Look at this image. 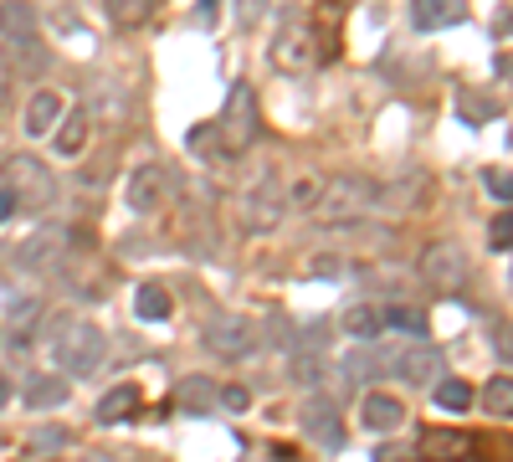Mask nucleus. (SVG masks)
Returning a JSON list of instances; mask_svg holds the SVG:
<instances>
[{
	"label": "nucleus",
	"mask_w": 513,
	"mask_h": 462,
	"mask_svg": "<svg viewBox=\"0 0 513 462\" xmlns=\"http://www.w3.org/2000/svg\"><path fill=\"white\" fill-rule=\"evenodd\" d=\"M457 113H462L467 124H493L498 113H503V103L493 93H482V88H462L457 93Z\"/></svg>",
	"instance_id": "4468645a"
},
{
	"label": "nucleus",
	"mask_w": 513,
	"mask_h": 462,
	"mask_svg": "<svg viewBox=\"0 0 513 462\" xmlns=\"http://www.w3.org/2000/svg\"><path fill=\"white\" fill-rule=\"evenodd\" d=\"M11 211H16V191H11V185H0V222H5Z\"/></svg>",
	"instance_id": "2f4dec72"
},
{
	"label": "nucleus",
	"mask_w": 513,
	"mask_h": 462,
	"mask_svg": "<svg viewBox=\"0 0 513 462\" xmlns=\"http://www.w3.org/2000/svg\"><path fill=\"white\" fill-rule=\"evenodd\" d=\"M180 396H185V401H210V385L206 381H191V385H180Z\"/></svg>",
	"instance_id": "c756f323"
},
{
	"label": "nucleus",
	"mask_w": 513,
	"mask_h": 462,
	"mask_svg": "<svg viewBox=\"0 0 513 462\" xmlns=\"http://www.w3.org/2000/svg\"><path fill=\"white\" fill-rule=\"evenodd\" d=\"M103 11L113 26H145L154 16V0H103Z\"/></svg>",
	"instance_id": "a211bd4d"
},
{
	"label": "nucleus",
	"mask_w": 513,
	"mask_h": 462,
	"mask_svg": "<svg viewBox=\"0 0 513 462\" xmlns=\"http://www.w3.org/2000/svg\"><path fill=\"white\" fill-rule=\"evenodd\" d=\"M303 431L313 437V442H323V447H344V427H339V411H334V401L329 396H313L303 406Z\"/></svg>",
	"instance_id": "6e6552de"
},
{
	"label": "nucleus",
	"mask_w": 513,
	"mask_h": 462,
	"mask_svg": "<svg viewBox=\"0 0 513 462\" xmlns=\"http://www.w3.org/2000/svg\"><path fill=\"white\" fill-rule=\"evenodd\" d=\"M57 124H62V98L57 93H36L32 103H26V134H32V139H47Z\"/></svg>",
	"instance_id": "f8f14e48"
},
{
	"label": "nucleus",
	"mask_w": 513,
	"mask_h": 462,
	"mask_svg": "<svg viewBox=\"0 0 513 462\" xmlns=\"http://www.w3.org/2000/svg\"><path fill=\"white\" fill-rule=\"evenodd\" d=\"M436 406H442V411H467V406H472V385L467 381H436Z\"/></svg>",
	"instance_id": "5701e85b"
},
{
	"label": "nucleus",
	"mask_w": 513,
	"mask_h": 462,
	"mask_svg": "<svg viewBox=\"0 0 513 462\" xmlns=\"http://www.w3.org/2000/svg\"><path fill=\"white\" fill-rule=\"evenodd\" d=\"M498 32H513V16H498Z\"/></svg>",
	"instance_id": "f704fd0d"
},
{
	"label": "nucleus",
	"mask_w": 513,
	"mask_h": 462,
	"mask_svg": "<svg viewBox=\"0 0 513 462\" xmlns=\"http://www.w3.org/2000/svg\"><path fill=\"white\" fill-rule=\"evenodd\" d=\"M5 401H11V385H5V381H0V406H5Z\"/></svg>",
	"instance_id": "c9c22d12"
},
{
	"label": "nucleus",
	"mask_w": 513,
	"mask_h": 462,
	"mask_svg": "<svg viewBox=\"0 0 513 462\" xmlns=\"http://www.w3.org/2000/svg\"><path fill=\"white\" fill-rule=\"evenodd\" d=\"M488 191H493L498 201H508V206H513V175H508V170H488Z\"/></svg>",
	"instance_id": "cd10ccee"
},
{
	"label": "nucleus",
	"mask_w": 513,
	"mask_h": 462,
	"mask_svg": "<svg viewBox=\"0 0 513 462\" xmlns=\"http://www.w3.org/2000/svg\"><path fill=\"white\" fill-rule=\"evenodd\" d=\"M421 272L436 288H462V252L457 247H432V252L421 257Z\"/></svg>",
	"instance_id": "9d476101"
},
{
	"label": "nucleus",
	"mask_w": 513,
	"mask_h": 462,
	"mask_svg": "<svg viewBox=\"0 0 513 462\" xmlns=\"http://www.w3.org/2000/svg\"><path fill=\"white\" fill-rule=\"evenodd\" d=\"M216 139H221V155H247V149L262 139V108H256L252 82H231L221 124H216Z\"/></svg>",
	"instance_id": "f257e3e1"
},
{
	"label": "nucleus",
	"mask_w": 513,
	"mask_h": 462,
	"mask_svg": "<svg viewBox=\"0 0 513 462\" xmlns=\"http://www.w3.org/2000/svg\"><path fill=\"white\" fill-rule=\"evenodd\" d=\"M488 247H493V252H508L513 247V211H498L493 216V226H488Z\"/></svg>",
	"instance_id": "a878e982"
},
{
	"label": "nucleus",
	"mask_w": 513,
	"mask_h": 462,
	"mask_svg": "<svg viewBox=\"0 0 513 462\" xmlns=\"http://www.w3.org/2000/svg\"><path fill=\"white\" fill-rule=\"evenodd\" d=\"M0 32L5 36H32L36 32V11L26 0H0Z\"/></svg>",
	"instance_id": "f3484780"
},
{
	"label": "nucleus",
	"mask_w": 513,
	"mask_h": 462,
	"mask_svg": "<svg viewBox=\"0 0 513 462\" xmlns=\"http://www.w3.org/2000/svg\"><path fill=\"white\" fill-rule=\"evenodd\" d=\"M267 5H273V0H237V16H241V26H256V21L267 16Z\"/></svg>",
	"instance_id": "bb28decb"
},
{
	"label": "nucleus",
	"mask_w": 513,
	"mask_h": 462,
	"mask_svg": "<svg viewBox=\"0 0 513 462\" xmlns=\"http://www.w3.org/2000/svg\"><path fill=\"white\" fill-rule=\"evenodd\" d=\"M369 201H375V185H369V180H350V175H344V180H334L313 206H319V222L339 226V222H354L359 211H369Z\"/></svg>",
	"instance_id": "7ed1b4c3"
},
{
	"label": "nucleus",
	"mask_w": 513,
	"mask_h": 462,
	"mask_svg": "<svg viewBox=\"0 0 513 462\" xmlns=\"http://www.w3.org/2000/svg\"><path fill=\"white\" fill-rule=\"evenodd\" d=\"M380 329H385L380 308H350L344 314V335H354V339H380Z\"/></svg>",
	"instance_id": "412c9836"
},
{
	"label": "nucleus",
	"mask_w": 513,
	"mask_h": 462,
	"mask_svg": "<svg viewBox=\"0 0 513 462\" xmlns=\"http://www.w3.org/2000/svg\"><path fill=\"white\" fill-rule=\"evenodd\" d=\"M11 185L21 191V206H32V211L51 206V195H57L51 175H47L36 160H16V165H11Z\"/></svg>",
	"instance_id": "39448f33"
},
{
	"label": "nucleus",
	"mask_w": 513,
	"mask_h": 462,
	"mask_svg": "<svg viewBox=\"0 0 513 462\" xmlns=\"http://www.w3.org/2000/svg\"><path fill=\"white\" fill-rule=\"evenodd\" d=\"M145 406V396H139V385H113L108 396L98 401V427H118V421H128V416Z\"/></svg>",
	"instance_id": "1a4fd4ad"
},
{
	"label": "nucleus",
	"mask_w": 513,
	"mask_h": 462,
	"mask_svg": "<svg viewBox=\"0 0 513 462\" xmlns=\"http://www.w3.org/2000/svg\"><path fill=\"white\" fill-rule=\"evenodd\" d=\"M293 201H303V206H313V201H319V185H313V180H303V185H293Z\"/></svg>",
	"instance_id": "7c9ffc66"
},
{
	"label": "nucleus",
	"mask_w": 513,
	"mask_h": 462,
	"mask_svg": "<svg viewBox=\"0 0 513 462\" xmlns=\"http://www.w3.org/2000/svg\"><path fill=\"white\" fill-rule=\"evenodd\" d=\"M411 21L416 32H447L467 21V0H411Z\"/></svg>",
	"instance_id": "0eeeda50"
},
{
	"label": "nucleus",
	"mask_w": 513,
	"mask_h": 462,
	"mask_svg": "<svg viewBox=\"0 0 513 462\" xmlns=\"http://www.w3.org/2000/svg\"><path fill=\"white\" fill-rule=\"evenodd\" d=\"M396 370H401V381L421 385V381H432V375H442V354L436 350H406V354H396Z\"/></svg>",
	"instance_id": "2eb2a0df"
},
{
	"label": "nucleus",
	"mask_w": 513,
	"mask_h": 462,
	"mask_svg": "<svg viewBox=\"0 0 513 462\" xmlns=\"http://www.w3.org/2000/svg\"><path fill=\"white\" fill-rule=\"evenodd\" d=\"M247 401H252V396H247V391H241V385H226V391H221V406H231V411H241V406H247Z\"/></svg>",
	"instance_id": "c85d7f7f"
},
{
	"label": "nucleus",
	"mask_w": 513,
	"mask_h": 462,
	"mask_svg": "<svg viewBox=\"0 0 513 462\" xmlns=\"http://www.w3.org/2000/svg\"><path fill=\"white\" fill-rule=\"evenodd\" d=\"M154 195H160V175H154V170H139L134 185H128V201H134L139 211H149L154 206Z\"/></svg>",
	"instance_id": "b1692460"
},
{
	"label": "nucleus",
	"mask_w": 513,
	"mask_h": 462,
	"mask_svg": "<svg viewBox=\"0 0 513 462\" xmlns=\"http://www.w3.org/2000/svg\"><path fill=\"white\" fill-rule=\"evenodd\" d=\"M62 401H67L62 375H36V381L26 385V406H32V411H47V406H62Z\"/></svg>",
	"instance_id": "dca6fc26"
},
{
	"label": "nucleus",
	"mask_w": 513,
	"mask_h": 462,
	"mask_svg": "<svg viewBox=\"0 0 513 462\" xmlns=\"http://www.w3.org/2000/svg\"><path fill=\"white\" fill-rule=\"evenodd\" d=\"M273 62L283 72H308V67L319 62V52H313V26L308 21H288L273 42Z\"/></svg>",
	"instance_id": "20e7f679"
},
{
	"label": "nucleus",
	"mask_w": 513,
	"mask_h": 462,
	"mask_svg": "<svg viewBox=\"0 0 513 462\" xmlns=\"http://www.w3.org/2000/svg\"><path fill=\"white\" fill-rule=\"evenodd\" d=\"M82 144H88V113L72 108L67 124H62V134H57V149H62V155H82Z\"/></svg>",
	"instance_id": "4be33fe9"
},
{
	"label": "nucleus",
	"mask_w": 513,
	"mask_h": 462,
	"mask_svg": "<svg viewBox=\"0 0 513 462\" xmlns=\"http://www.w3.org/2000/svg\"><path fill=\"white\" fill-rule=\"evenodd\" d=\"M359 421H365V431H375V437H385V431H401L406 421V406L390 391H369L365 401H359Z\"/></svg>",
	"instance_id": "423d86ee"
},
{
	"label": "nucleus",
	"mask_w": 513,
	"mask_h": 462,
	"mask_svg": "<svg viewBox=\"0 0 513 462\" xmlns=\"http://www.w3.org/2000/svg\"><path fill=\"white\" fill-rule=\"evenodd\" d=\"M467 437H457V431H426V452L432 457H452V452H467Z\"/></svg>",
	"instance_id": "393cba45"
},
{
	"label": "nucleus",
	"mask_w": 513,
	"mask_h": 462,
	"mask_svg": "<svg viewBox=\"0 0 513 462\" xmlns=\"http://www.w3.org/2000/svg\"><path fill=\"white\" fill-rule=\"evenodd\" d=\"M482 411L488 416H513V375H493L482 385Z\"/></svg>",
	"instance_id": "6ab92c4d"
},
{
	"label": "nucleus",
	"mask_w": 513,
	"mask_h": 462,
	"mask_svg": "<svg viewBox=\"0 0 513 462\" xmlns=\"http://www.w3.org/2000/svg\"><path fill=\"white\" fill-rule=\"evenodd\" d=\"M508 144H513V128H508Z\"/></svg>",
	"instance_id": "e433bc0d"
},
{
	"label": "nucleus",
	"mask_w": 513,
	"mask_h": 462,
	"mask_svg": "<svg viewBox=\"0 0 513 462\" xmlns=\"http://www.w3.org/2000/svg\"><path fill=\"white\" fill-rule=\"evenodd\" d=\"M170 308H175V303H170V293H164V288H139V298H134V314H139V319H149V324H160V319H170Z\"/></svg>",
	"instance_id": "aec40b11"
},
{
	"label": "nucleus",
	"mask_w": 513,
	"mask_h": 462,
	"mask_svg": "<svg viewBox=\"0 0 513 462\" xmlns=\"http://www.w3.org/2000/svg\"><path fill=\"white\" fill-rule=\"evenodd\" d=\"M498 354H503V360H513V329H503V335H498Z\"/></svg>",
	"instance_id": "72a5a7b5"
},
{
	"label": "nucleus",
	"mask_w": 513,
	"mask_h": 462,
	"mask_svg": "<svg viewBox=\"0 0 513 462\" xmlns=\"http://www.w3.org/2000/svg\"><path fill=\"white\" fill-rule=\"evenodd\" d=\"M216 5H221V0H201V11H195V21H201V26H210V21H216Z\"/></svg>",
	"instance_id": "473e14b6"
},
{
	"label": "nucleus",
	"mask_w": 513,
	"mask_h": 462,
	"mask_svg": "<svg viewBox=\"0 0 513 462\" xmlns=\"http://www.w3.org/2000/svg\"><path fill=\"white\" fill-rule=\"evenodd\" d=\"M103 354H108V339H103V329H93V324H78V329H67V335L57 339V365H62L67 375H93V370L103 365Z\"/></svg>",
	"instance_id": "f03ea898"
},
{
	"label": "nucleus",
	"mask_w": 513,
	"mask_h": 462,
	"mask_svg": "<svg viewBox=\"0 0 513 462\" xmlns=\"http://www.w3.org/2000/svg\"><path fill=\"white\" fill-rule=\"evenodd\" d=\"M206 344H210L216 354H247V350H252V324H247V319H221V324H210Z\"/></svg>",
	"instance_id": "9b49d317"
},
{
	"label": "nucleus",
	"mask_w": 513,
	"mask_h": 462,
	"mask_svg": "<svg viewBox=\"0 0 513 462\" xmlns=\"http://www.w3.org/2000/svg\"><path fill=\"white\" fill-rule=\"evenodd\" d=\"M380 319H385V329H390V335H411V339H426V335H432V319H426L421 308H411V303L385 308Z\"/></svg>",
	"instance_id": "ddd939ff"
}]
</instances>
